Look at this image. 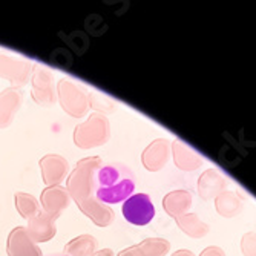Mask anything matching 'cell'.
I'll return each instance as SVG.
<instances>
[{
    "instance_id": "1",
    "label": "cell",
    "mask_w": 256,
    "mask_h": 256,
    "mask_svg": "<svg viewBox=\"0 0 256 256\" xmlns=\"http://www.w3.org/2000/svg\"><path fill=\"white\" fill-rule=\"evenodd\" d=\"M136 180L134 172L122 162H109L100 166L92 176V190L103 204L124 202L134 195Z\"/></svg>"
},
{
    "instance_id": "2",
    "label": "cell",
    "mask_w": 256,
    "mask_h": 256,
    "mask_svg": "<svg viewBox=\"0 0 256 256\" xmlns=\"http://www.w3.org/2000/svg\"><path fill=\"white\" fill-rule=\"evenodd\" d=\"M123 216L134 226H148L155 218V206L148 194H135L123 202Z\"/></svg>"
},
{
    "instance_id": "3",
    "label": "cell",
    "mask_w": 256,
    "mask_h": 256,
    "mask_svg": "<svg viewBox=\"0 0 256 256\" xmlns=\"http://www.w3.org/2000/svg\"><path fill=\"white\" fill-rule=\"evenodd\" d=\"M48 256H71V254H66V253H54V254H48Z\"/></svg>"
}]
</instances>
